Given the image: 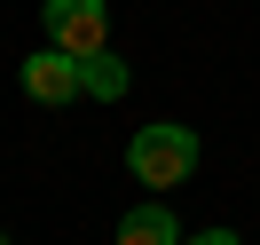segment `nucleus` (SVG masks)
<instances>
[{
  "mask_svg": "<svg viewBox=\"0 0 260 245\" xmlns=\"http://www.w3.org/2000/svg\"><path fill=\"white\" fill-rule=\"evenodd\" d=\"M189 166H197V134H189V127H174V119L134 127V143H126V174L142 182V190H174Z\"/></svg>",
  "mask_w": 260,
  "mask_h": 245,
  "instance_id": "obj_1",
  "label": "nucleus"
},
{
  "mask_svg": "<svg viewBox=\"0 0 260 245\" xmlns=\"http://www.w3.org/2000/svg\"><path fill=\"white\" fill-rule=\"evenodd\" d=\"M40 32H48V48L87 64V56L111 48V8L103 0H40Z\"/></svg>",
  "mask_w": 260,
  "mask_h": 245,
  "instance_id": "obj_2",
  "label": "nucleus"
},
{
  "mask_svg": "<svg viewBox=\"0 0 260 245\" xmlns=\"http://www.w3.org/2000/svg\"><path fill=\"white\" fill-rule=\"evenodd\" d=\"M24 95H32V103H48V111H63L71 95H87V71H79V56H63V48H40V56H24Z\"/></svg>",
  "mask_w": 260,
  "mask_h": 245,
  "instance_id": "obj_3",
  "label": "nucleus"
},
{
  "mask_svg": "<svg viewBox=\"0 0 260 245\" xmlns=\"http://www.w3.org/2000/svg\"><path fill=\"white\" fill-rule=\"evenodd\" d=\"M111 245H181V229H174V213L158 198H142V206H126V222H118Z\"/></svg>",
  "mask_w": 260,
  "mask_h": 245,
  "instance_id": "obj_4",
  "label": "nucleus"
},
{
  "mask_svg": "<svg viewBox=\"0 0 260 245\" xmlns=\"http://www.w3.org/2000/svg\"><path fill=\"white\" fill-rule=\"evenodd\" d=\"M87 95H95V103H118V95H126V64H118V56L111 48H103V56H87Z\"/></svg>",
  "mask_w": 260,
  "mask_h": 245,
  "instance_id": "obj_5",
  "label": "nucleus"
},
{
  "mask_svg": "<svg viewBox=\"0 0 260 245\" xmlns=\"http://www.w3.org/2000/svg\"><path fill=\"white\" fill-rule=\"evenodd\" d=\"M181 245H244L237 229H197V237H181Z\"/></svg>",
  "mask_w": 260,
  "mask_h": 245,
  "instance_id": "obj_6",
  "label": "nucleus"
},
{
  "mask_svg": "<svg viewBox=\"0 0 260 245\" xmlns=\"http://www.w3.org/2000/svg\"><path fill=\"white\" fill-rule=\"evenodd\" d=\"M0 245H8V237H0Z\"/></svg>",
  "mask_w": 260,
  "mask_h": 245,
  "instance_id": "obj_7",
  "label": "nucleus"
}]
</instances>
